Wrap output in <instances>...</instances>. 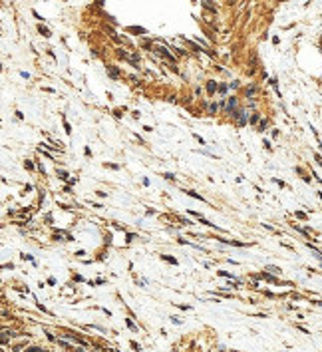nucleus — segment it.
<instances>
[{"label": "nucleus", "instance_id": "f257e3e1", "mask_svg": "<svg viewBox=\"0 0 322 352\" xmlns=\"http://www.w3.org/2000/svg\"><path fill=\"white\" fill-rule=\"evenodd\" d=\"M235 105H237V100H235V98H229V104H227V110H233V108H235Z\"/></svg>", "mask_w": 322, "mask_h": 352}, {"label": "nucleus", "instance_id": "0eeeda50", "mask_svg": "<svg viewBox=\"0 0 322 352\" xmlns=\"http://www.w3.org/2000/svg\"><path fill=\"white\" fill-rule=\"evenodd\" d=\"M26 352H40V348H28Z\"/></svg>", "mask_w": 322, "mask_h": 352}, {"label": "nucleus", "instance_id": "20e7f679", "mask_svg": "<svg viewBox=\"0 0 322 352\" xmlns=\"http://www.w3.org/2000/svg\"><path fill=\"white\" fill-rule=\"evenodd\" d=\"M58 175H60V179H68V173L66 171H58Z\"/></svg>", "mask_w": 322, "mask_h": 352}, {"label": "nucleus", "instance_id": "f03ea898", "mask_svg": "<svg viewBox=\"0 0 322 352\" xmlns=\"http://www.w3.org/2000/svg\"><path fill=\"white\" fill-rule=\"evenodd\" d=\"M215 88H217V86H215V82H209V84H207V90H209V94H213V92H215Z\"/></svg>", "mask_w": 322, "mask_h": 352}, {"label": "nucleus", "instance_id": "7ed1b4c3", "mask_svg": "<svg viewBox=\"0 0 322 352\" xmlns=\"http://www.w3.org/2000/svg\"><path fill=\"white\" fill-rule=\"evenodd\" d=\"M266 271H270V273H280V269H276V266H266Z\"/></svg>", "mask_w": 322, "mask_h": 352}, {"label": "nucleus", "instance_id": "423d86ee", "mask_svg": "<svg viewBox=\"0 0 322 352\" xmlns=\"http://www.w3.org/2000/svg\"><path fill=\"white\" fill-rule=\"evenodd\" d=\"M40 32H42V34H44V36H50V32H48V30H46V28H42V26H40Z\"/></svg>", "mask_w": 322, "mask_h": 352}, {"label": "nucleus", "instance_id": "39448f33", "mask_svg": "<svg viewBox=\"0 0 322 352\" xmlns=\"http://www.w3.org/2000/svg\"><path fill=\"white\" fill-rule=\"evenodd\" d=\"M163 177H165V179H171V181L175 179V175H173V173H165V175H163Z\"/></svg>", "mask_w": 322, "mask_h": 352}]
</instances>
